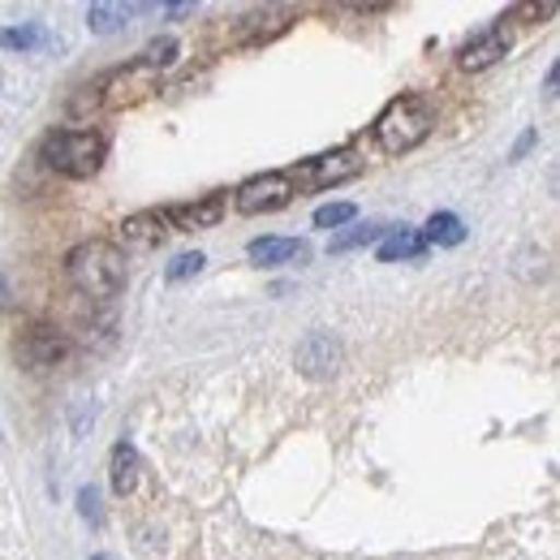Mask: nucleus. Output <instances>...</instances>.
<instances>
[{"label":"nucleus","instance_id":"nucleus-1","mask_svg":"<svg viewBox=\"0 0 560 560\" xmlns=\"http://www.w3.org/2000/svg\"><path fill=\"white\" fill-rule=\"evenodd\" d=\"M431 126H435V113L422 95H397L375 121V142L384 155H406L431 135Z\"/></svg>","mask_w":560,"mask_h":560},{"label":"nucleus","instance_id":"nucleus-2","mask_svg":"<svg viewBox=\"0 0 560 560\" xmlns=\"http://www.w3.org/2000/svg\"><path fill=\"white\" fill-rule=\"evenodd\" d=\"M70 280L86 298H117L126 284V255L113 242H82L70 255Z\"/></svg>","mask_w":560,"mask_h":560},{"label":"nucleus","instance_id":"nucleus-3","mask_svg":"<svg viewBox=\"0 0 560 560\" xmlns=\"http://www.w3.org/2000/svg\"><path fill=\"white\" fill-rule=\"evenodd\" d=\"M108 151V139L100 130H61L44 142V164L61 177H91Z\"/></svg>","mask_w":560,"mask_h":560},{"label":"nucleus","instance_id":"nucleus-4","mask_svg":"<svg viewBox=\"0 0 560 560\" xmlns=\"http://www.w3.org/2000/svg\"><path fill=\"white\" fill-rule=\"evenodd\" d=\"M358 173H362L358 151H332V155H315V160H306V164L289 168L284 177H289V182H298L302 190H328V186L350 182V177H358Z\"/></svg>","mask_w":560,"mask_h":560},{"label":"nucleus","instance_id":"nucleus-5","mask_svg":"<svg viewBox=\"0 0 560 560\" xmlns=\"http://www.w3.org/2000/svg\"><path fill=\"white\" fill-rule=\"evenodd\" d=\"M293 199V182L284 173H264V177H250L242 190H237V211L246 215H259V211H280Z\"/></svg>","mask_w":560,"mask_h":560},{"label":"nucleus","instance_id":"nucleus-6","mask_svg":"<svg viewBox=\"0 0 560 560\" xmlns=\"http://www.w3.org/2000/svg\"><path fill=\"white\" fill-rule=\"evenodd\" d=\"M104 91H108L104 104H113V108H121V104H139V100H147V95L155 91V70L142 66V61H135L130 70L113 73Z\"/></svg>","mask_w":560,"mask_h":560},{"label":"nucleus","instance_id":"nucleus-7","mask_svg":"<svg viewBox=\"0 0 560 560\" xmlns=\"http://www.w3.org/2000/svg\"><path fill=\"white\" fill-rule=\"evenodd\" d=\"M250 259L264 268H293V264L311 259V246L298 237H259V242H250Z\"/></svg>","mask_w":560,"mask_h":560},{"label":"nucleus","instance_id":"nucleus-8","mask_svg":"<svg viewBox=\"0 0 560 560\" xmlns=\"http://www.w3.org/2000/svg\"><path fill=\"white\" fill-rule=\"evenodd\" d=\"M509 52V35L495 26V31H483L479 39H470L466 48H462V70L479 73V70H491L500 57Z\"/></svg>","mask_w":560,"mask_h":560},{"label":"nucleus","instance_id":"nucleus-9","mask_svg":"<svg viewBox=\"0 0 560 560\" xmlns=\"http://www.w3.org/2000/svg\"><path fill=\"white\" fill-rule=\"evenodd\" d=\"M220 215H224V195H203L199 203H182V208L164 211V220H173L177 229H211Z\"/></svg>","mask_w":560,"mask_h":560},{"label":"nucleus","instance_id":"nucleus-10","mask_svg":"<svg viewBox=\"0 0 560 560\" xmlns=\"http://www.w3.org/2000/svg\"><path fill=\"white\" fill-rule=\"evenodd\" d=\"M66 337L61 332H52V328H31V337L22 341V358L31 362V366H52V362H61L66 358Z\"/></svg>","mask_w":560,"mask_h":560},{"label":"nucleus","instance_id":"nucleus-11","mask_svg":"<svg viewBox=\"0 0 560 560\" xmlns=\"http://www.w3.org/2000/svg\"><path fill=\"white\" fill-rule=\"evenodd\" d=\"M121 242H126V246H139V250L160 246V242H164V215H160V211H139V215H130V220L121 224Z\"/></svg>","mask_w":560,"mask_h":560},{"label":"nucleus","instance_id":"nucleus-12","mask_svg":"<svg viewBox=\"0 0 560 560\" xmlns=\"http://www.w3.org/2000/svg\"><path fill=\"white\" fill-rule=\"evenodd\" d=\"M422 250H427V242H422V233H415V229H388V233L380 237V259H384V264L419 259Z\"/></svg>","mask_w":560,"mask_h":560},{"label":"nucleus","instance_id":"nucleus-13","mask_svg":"<svg viewBox=\"0 0 560 560\" xmlns=\"http://www.w3.org/2000/svg\"><path fill=\"white\" fill-rule=\"evenodd\" d=\"M108 479H113V491H117V495H130V491H135V483H139V453H135L130 444H117V448H113Z\"/></svg>","mask_w":560,"mask_h":560},{"label":"nucleus","instance_id":"nucleus-14","mask_svg":"<svg viewBox=\"0 0 560 560\" xmlns=\"http://www.w3.org/2000/svg\"><path fill=\"white\" fill-rule=\"evenodd\" d=\"M298 362L306 375H328L332 362H337V341L332 337H311L302 350H298Z\"/></svg>","mask_w":560,"mask_h":560},{"label":"nucleus","instance_id":"nucleus-15","mask_svg":"<svg viewBox=\"0 0 560 560\" xmlns=\"http://www.w3.org/2000/svg\"><path fill=\"white\" fill-rule=\"evenodd\" d=\"M0 48H9V52H39V48H48V31L44 26H9V31H0Z\"/></svg>","mask_w":560,"mask_h":560},{"label":"nucleus","instance_id":"nucleus-16","mask_svg":"<svg viewBox=\"0 0 560 560\" xmlns=\"http://www.w3.org/2000/svg\"><path fill=\"white\" fill-rule=\"evenodd\" d=\"M462 237H466V229L453 211H435L427 220V233H422V242H435V246H462Z\"/></svg>","mask_w":560,"mask_h":560},{"label":"nucleus","instance_id":"nucleus-17","mask_svg":"<svg viewBox=\"0 0 560 560\" xmlns=\"http://www.w3.org/2000/svg\"><path fill=\"white\" fill-rule=\"evenodd\" d=\"M130 13H139V4H91V26L95 31H117L121 26V18H130Z\"/></svg>","mask_w":560,"mask_h":560},{"label":"nucleus","instance_id":"nucleus-18","mask_svg":"<svg viewBox=\"0 0 560 560\" xmlns=\"http://www.w3.org/2000/svg\"><path fill=\"white\" fill-rule=\"evenodd\" d=\"M177 57V39H151L147 48H142V66H151V70H160V66H168Z\"/></svg>","mask_w":560,"mask_h":560},{"label":"nucleus","instance_id":"nucleus-19","mask_svg":"<svg viewBox=\"0 0 560 560\" xmlns=\"http://www.w3.org/2000/svg\"><path fill=\"white\" fill-rule=\"evenodd\" d=\"M388 229L384 224H366V229H353V233H346V237H337L332 242V250L341 255V250H353V246H366V242H375V237H384Z\"/></svg>","mask_w":560,"mask_h":560},{"label":"nucleus","instance_id":"nucleus-20","mask_svg":"<svg viewBox=\"0 0 560 560\" xmlns=\"http://www.w3.org/2000/svg\"><path fill=\"white\" fill-rule=\"evenodd\" d=\"M203 264H208V259H203L199 250H195V255H177V259L168 264V280L177 284V280H186V277H199V268H203Z\"/></svg>","mask_w":560,"mask_h":560},{"label":"nucleus","instance_id":"nucleus-21","mask_svg":"<svg viewBox=\"0 0 560 560\" xmlns=\"http://www.w3.org/2000/svg\"><path fill=\"white\" fill-rule=\"evenodd\" d=\"M353 215H358L353 203H332V208L315 211V224H319V229H337V224H346V220H353Z\"/></svg>","mask_w":560,"mask_h":560},{"label":"nucleus","instance_id":"nucleus-22","mask_svg":"<svg viewBox=\"0 0 560 560\" xmlns=\"http://www.w3.org/2000/svg\"><path fill=\"white\" fill-rule=\"evenodd\" d=\"M78 500H82V513H86L91 522H100V495H95V491L86 488L82 495H78Z\"/></svg>","mask_w":560,"mask_h":560},{"label":"nucleus","instance_id":"nucleus-23","mask_svg":"<svg viewBox=\"0 0 560 560\" xmlns=\"http://www.w3.org/2000/svg\"><path fill=\"white\" fill-rule=\"evenodd\" d=\"M95 560H108V557H95Z\"/></svg>","mask_w":560,"mask_h":560}]
</instances>
